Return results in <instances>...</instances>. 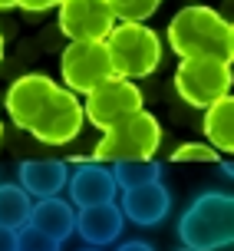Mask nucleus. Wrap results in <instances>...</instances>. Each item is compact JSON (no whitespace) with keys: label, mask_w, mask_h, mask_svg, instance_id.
Wrapping results in <instances>:
<instances>
[{"label":"nucleus","mask_w":234,"mask_h":251,"mask_svg":"<svg viewBox=\"0 0 234 251\" xmlns=\"http://www.w3.org/2000/svg\"><path fill=\"white\" fill-rule=\"evenodd\" d=\"M168 47L182 60H221L231 63V24L218 10L191 3L168 24Z\"/></svg>","instance_id":"f257e3e1"},{"label":"nucleus","mask_w":234,"mask_h":251,"mask_svg":"<svg viewBox=\"0 0 234 251\" xmlns=\"http://www.w3.org/2000/svg\"><path fill=\"white\" fill-rule=\"evenodd\" d=\"M178 238L195 251H218L234 245V195L201 192L178 218Z\"/></svg>","instance_id":"f03ea898"},{"label":"nucleus","mask_w":234,"mask_h":251,"mask_svg":"<svg viewBox=\"0 0 234 251\" xmlns=\"http://www.w3.org/2000/svg\"><path fill=\"white\" fill-rule=\"evenodd\" d=\"M106 50L112 56L116 76L125 79L152 76L162 63V40L145 24H116V30L106 40Z\"/></svg>","instance_id":"7ed1b4c3"},{"label":"nucleus","mask_w":234,"mask_h":251,"mask_svg":"<svg viewBox=\"0 0 234 251\" xmlns=\"http://www.w3.org/2000/svg\"><path fill=\"white\" fill-rule=\"evenodd\" d=\"M162 146V126L152 113H139L136 119L116 126L93 149V162H132V159H155Z\"/></svg>","instance_id":"20e7f679"},{"label":"nucleus","mask_w":234,"mask_h":251,"mask_svg":"<svg viewBox=\"0 0 234 251\" xmlns=\"http://www.w3.org/2000/svg\"><path fill=\"white\" fill-rule=\"evenodd\" d=\"M86 119L96 129L109 132L116 126L136 119L139 113H145V96L136 86V79H125V76H112L106 83H99L93 93L86 96Z\"/></svg>","instance_id":"39448f33"},{"label":"nucleus","mask_w":234,"mask_h":251,"mask_svg":"<svg viewBox=\"0 0 234 251\" xmlns=\"http://www.w3.org/2000/svg\"><path fill=\"white\" fill-rule=\"evenodd\" d=\"M234 73L231 63L221 60H182L175 70V89L188 106L208 109L218 100L231 96Z\"/></svg>","instance_id":"423d86ee"},{"label":"nucleus","mask_w":234,"mask_h":251,"mask_svg":"<svg viewBox=\"0 0 234 251\" xmlns=\"http://www.w3.org/2000/svg\"><path fill=\"white\" fill-rule=\"evenodd\" d=\"M60 76L70 93H93L99 83L116 76L106 43H70L60 56Z\"/></svg>","instance_id":"0eeeda50"},{"label":"nucleus","mask_w":234,"mask_h":251,"mask_svg":"<svg viewBox=\"0 0 234 251\" xmlns=\"http://www.w3.org/2000/svg\"><path fill=\"white\" fill-rule=\"evenodd\" d=\"M83 123H86V106L76 100V93L60 86L53 93V100L47 102V109L40 113V119L33 123L30 136L43 146H66L70 139L79 136Z\"/></svg>","instance_id":"6e6552de"},{"label":"nucleus","mask_w":234,"mask_h":251,"mask_svg":"<svg viewBox=\"0 0 234 251\" xmlns=\"http://www.w3.org/2000/svg\"><path fill=\"white\" fill-rule=\"evenodd\" d=\"M60 30L70 43H106L116 30L109 0H66L60 7Z\"/></svg>","instance_id":"1a4fd4ad"},{"label":"nucleus","mask_w":234,"mask_h":251,"mask_svg":"<svg viewBox=\"0 0 234 251\" xmlns=\"http://www.w3.org/2000/svg\"><path fill=\"white\" fill-rule=\"evenodd\" d=\"M56 89L60 86H56L47 73H26V76H20V79H13L10 89H7V96H3V106H7L13 126L23 129V132H30L33 123L40 119V113L47 109V102L53 100Z\"/></svg>","instance_id":"9d476101"},{"label":"nucleus","mask_w":234,"mask_h":251,"mask_svg":"<svg viewBox=\"0 0 234 251\" xmlns=\"http://www.w3.org/2000/svg\"><path fill=\"white\" fill-rule=\"evenodd\" d=\"M70 201L76 208H93V205H112L119 195V182L102 162H79L70 176Z\"/></svg>","instance_id":"9b49d317"},{"label":"nucleus","mask_w":234,"mask_h":251,"mask_svg":"<svg viewBox=\"0 0 234 251\" xmlns=\"http://www.w3.org/2000/svg\"><path fill=\"white\" fill-rule=\"evenodd\" d=\"M122 225H125V215L116 201L112 205H93V208H79L76 212V231L93 248L112 245V241L122 235Z\"/></svg>","instance_id":"f8f14e48"},{"label":"nucleus","mask_w":234,"mask_h":251,"mask_svg":"<svg viewBox=\"0 0 234 251\" xmlns=\"http://www.w3.org/2000/svg\"><path fill=\"white\" fill-rule=\"evenodd\" d=\"M122 215L132 222V225H159L162 218L172 208V195L162 182H152V185L142 188H129L122 192Z\"/></svg>","instance_id":"ddd939ff"},{"label":"nucleus","mask_w":234,"mask_h":251,"mask_svg":"<svg viewBox=\"0 0 234 251\" xmlns=\"http://www.w3.org/2000/svg\"><path fill=\"white\" fill-rule=\"evenodd\" d=\"M20 185L37 201L56 199V192H63L70 185L66 162H60V159H30V162H20Z\"/></svg>","instance_id":"4468645a"},{"label":"nucleus","mask_w":234,"mask_h":251,"mask_svg":"<svg viewBox=\"0 0 234 251\" xmlns=\"http://www.w3.org/2000/svg\"><path fill=\"white\" fill-rule=\"evenodd\" d=\"M30 225L40 228L43 235H49L53 241H66L76 231V208L73 201H63V199H40L33 205V218Z\"/></svg>","instance_id":"2eb2a0df"},{"label":"nucleus","mask_w":234,"mask_h":251,"mask_svg":"<svg viewBox=\"0 0 234 251\" xmlns=\"http://www.w3.org/2000/svg\"><path fill=\"white\" fill-rule=\"evenodd\" d=\"M205 136H208V146L234 155V96H224L214 106H208V113H205Z\"/></svg>","instance_id":"dca6fc26"},{"label":"nucleus","mask_w":234,"mask_h":251,"mask_svg":"<svg viewBox=\"0 0 234 251\" xmlns=\"http://www.w3.org/2000/svg\"><path fill=\"white\" fill-rule=\"evenodd\" d=\"M33 218V195L23 185H0V228L23 231Z\"/></svg>","instance_id":"f3484780"},{"label":"nucleus","mask_w":234,"mask_h":251,"mask_svg":"<svg viewBox=\"0 0 234 251\" xmlns=\"http://www.w3.org/2000/svg\"><path fill=\"white\" fill-rule=\"evenodd\" d=\"M112 176L119 182L122 192L129 188H142L152 182H162V165L155 159H132V162H116L112 165Z\"/></svg>","instance_id":"a211bd4d"},{"label":"nucleus","mask_w":234,"mask_h":251,"mask_svg":"<svg viewBox=\"0 0 234 251\" xmlns=\"http://www.w3.org/2000/svg\"><path fill=\"white\" fill-rule=\"evenodd\" d=\"M109 7L116 13V20H122V24H142L145 17L159 10L155 0H109Z\"/></svg>","instance_id":"6ab92c4d"},{"label":"nucleus","mask_w":234,"mask_h":251,"mask_svg":"<svg viewBox=\"0 0 234 251\" xmlns=\"http://www.w3.org/2000/svg\"><path fill=\"white\" fill-rule=\"evenodd\" d=\"M172 162H208V165H221L218 149L208 142H185L172 152Z\"/></svg>","instance_id":"aec40b11"},{"label":"nucleus","mask_w":234,"mask_h":251,"mask_svg":"<svg viewBox=\"0 0 234 251\" xmlns=\"http://www.w3.org/2000/svg\"><path fill=\"white\" fill-rule=\"evenodd\" d=\"M17 251H60V241L43 235L40 228L26 225L23 231H17Z\"/></svg>","instance_id":"412c9836"},{"label":"nucleus","mask_w":234,"mask_h":251,"mask_svg":"<svg viewBox=\"0 0 234 251\" xmlns=\"http://www.w3.org/2000/svg\"><path fill=\"white\" fill-rule=\"evenodd\" d=\"M66 0H17V7H23L30 13H40V10H49V7H63Z\"/></svg>","instance_id":"4be33fe9"},{"label":"nucleus","mask_w":234,"mask_h":251,"mask_svg":"<svg viewBox=\"0 0 234 251\" xmlns=\"http://www.w3.org/2000/svg\"><path fill=\"white\" fill-rule=\"evenodd\" d=\"M0 251H17V231L0 228Z\"/></svg>","instance_id":"5701e85b"},{"label":"nucleus","mask_w":234,"mask_h":251,"mask_svg":"<svg viewBox=\"0 0 234 251\" xmlns=\"http://www.w3.org/2000/svg\"><path fill=\"white\" fill-rule=\"evenodd\" d=\"M116 251H155L148 241H125V245H119Z\"/></svg>","instance_id":"b1692460"},{"label":"nucleus","mask_w":234,"mask_h":251,"mask_svg":"<svg viewBox=\"0 0 234 251\" xmlns=\"http://www.w3.org/2000/svg\"><path fill=\"white\" fill-rule=\"evenodd\" d=\"M10 7H17V0H0V10H10Z\"/></svg>","instance_id":"393cba45"},{"label":"nucleus","mask_w":234,"mask_h":251,"mask_svg":"<svg viewBox=\"0 0 234 251\" xmlns=\"http://www.w3.org/2000/svg\"><path fill=\"white\" fill-rule=\"evenodd\" d=\"M231 60H234V24H231Z\"/></svg>","instance_id":"a878e982"},{"label":"nucleus","mask_w":234,"mask_h":251,"mask_svg":"<svg viewBox=\"0 0 234 251\" xmlns=\"http://www.w3.org/2000/svg\"><path fill=\"white\" fill-rule=\"evenodd\" d=\"M0 60H3V33H0Z\"/></svg>","instance_id":"bb28decb"},{"label":"nucleus","mask_w":234,"mask_h":251,"mask_svg":"<svg viewBox=\"0 0 234 251\" xmlns=\"http://www.w3.org/2000/svg\"><path fill=\"white\" fill-rule=\"evenodd\" d=\"M83 251H102V248H83Z\"/></svg>","instance_id":"cd10ccee"},{"label":"nucleus","mask_w":234,"mask_h":251,"mask_svg":"<svg viewBox=\"0 0 234 251\" xmlns=\"http://www.w3.org/2000/svg\"><path fill=\"white\" fill-rule=\"evenodd\" d=\"M0 139H3V123H0Z\"/></svg>","instance_id":"c85d7f7f"},{"label":"nucleus","mask_w":234,"mask_h":251,"mask_svg":"<svg viewBox=\"0 0 234 251\" xmlns=\"http://www.w3.org/2000/svg\"><path fill=\"white\" fill-rule=\"evenodd\" d=\"M182 251H195V248H182Z\"/></svg>","instance_id":"c756f323"},{"label":"nucleus","mask_w":234,"mask_h":251,"mask_svg":"<svg viewBox=\"0 0 234 251\" xmlns=\"http://www.w3.org/2000/svg\"><path fill=\"white\" fill-rule=\"evenodd\" d=\"M155 3H162V0H155Z\"/></svg>","instance_id":"7c9ffc66"}]
</instances>
